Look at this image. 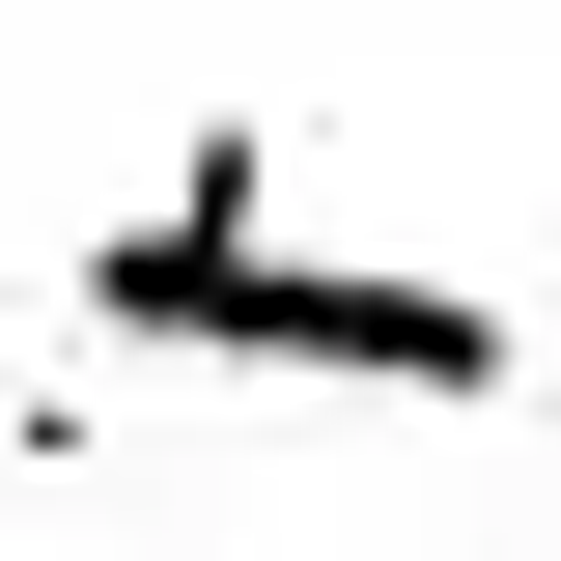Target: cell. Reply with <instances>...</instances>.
Returning <instances> with one entry per match:
<instances>
[{"mask_svg":"<svg viewBox=\"0 0 561 561\" xmlns=\"http://www.w3.org/2000/svg\"><path fill=\"white\" fill-rule=\"evenodd\" d=\"M84 337H113V365H309V393H421V421L534 393V337H505L478 280H421V253H309V225H280V169H253V113H225L140 225H84Z\"/></svg>","mask_w":561,"mask_h":561,"instance_id":"cell-1","label":"cell"}]
</instances>
